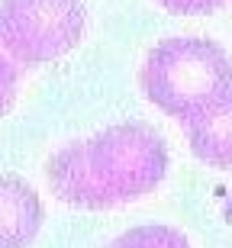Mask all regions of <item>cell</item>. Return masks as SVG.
I'll return each instance as SVG.
<instances>
[{
	"label": "cell",
	"mask_w": 232,
	"mask_h": 248,
	"mask_svg": "<svg viewBox=\"0 0 232 248\" xmlns=\"http://www.w3.org/2000/svg\"><path fill=\"white\" fill-rule=\"evenodd\" d=\"M168 171V148L152 126L123 123L52 155V193L77 210H110L152 193Z\"/></svg>",
	"instance_id": "cell-1"
},
{
	"label": "cell",
	"mask_w": 232,
	"mask_h": 248,
	"mask_svg": "<svg viewBox=\"0 0 232 248\" xmlns=\"http://www.w3.org/2000/svg\"><path fill=\"white\" fill-rule=\"evenodd\" d=\"M142 93L177 123L213 113L232 100V62L203 36H171L158 42L142 64Z\"/></svg>",
	"instance_id": "cell-2"
},
{
	"label": "cell",
	"mask_w": 232,
	"mask_h": 248,
	"mask_svg": "<svg viewBox=\"0 0 232 248\" xmlns=\"http://www.w3.org/2000/svg\"><path fill=\"white\" fill-rule=\"evenodd\" d=\"M84 0H0V42L19 64L62 58L84 36Z\"/></svg>",
	"instance_id": "cell-3"
},
{
	"label": "cell",
	"mask_w": 232,
	"mask_h": 248,
	"mask_svg": "<svg viewBox=\"0 0 232 248\" xmlns=\"http://www.w3.org/2000/svg\"><path fill=\"white\" fill-rule=\"evenodd\" d=\"M42 226L39 193L19 177H0V248H26Z\"/></svg>",
	"instance_id": "cell-4"
},
{
	"label": "cell",
	"mask_w": 232,
	"mask_h": 248,
	"mask_svg": "<svg viewBox=\"0 0 232 248\" xmlns=\"http://www.w3.org/2000/svg\"><path fill=\"white\" fill-rule=\"evenodd\" d=\"M187 145L203 165L210 168H232V100L216 107L206 116L184 123Z\"/></svg>",
	"instance_id": "cell-5"
},
{
	"label": "cell",
	"mask_w": 232,
	"mask_h": 248,
	"mask_svg": "<svg viewBox=\"0 0 232 248\" xmlns=\"http://www.w3.org/2000/svg\"><path fill=\"white\" fill-rule=\"evenodd\" d=\"M107 248H190L187 239L171 226H139V229L123 232Z\"/></svg>",
	"instance_id": "cell-6"
},
{
	"label": "cell",
	"mask_w": 232,
	"mask_h": 248,
	"mask_svg": "<svg viewBox=\"0 0 232 248\" xmlns=\"http://www.w3.org/2000/svg\"><path fill=\"white\" fill-rule=\"evenodd\" d=\"M16 84H19V71H16V58L10 55L3 42H0V116L10 110V103L16 97Z\"/></svg>",
	"instance_id": "cell-7"
},
{
	"label": "cell",
	"mask_w": 232,
	"mask_h": 248,
	"mask_svg": "<svg viewBox=\"0 0 232 248\" xmlns=\"http://www.w3.org/2000/svg\"><path fill=\"white\" fill-rule=\"evenodd\" d=\"M168 13L174 16H200V13H210V10L223 7L226 0H158Z\"/></svg>",
	"instance_id": "cell-8"
}]
</instances>
